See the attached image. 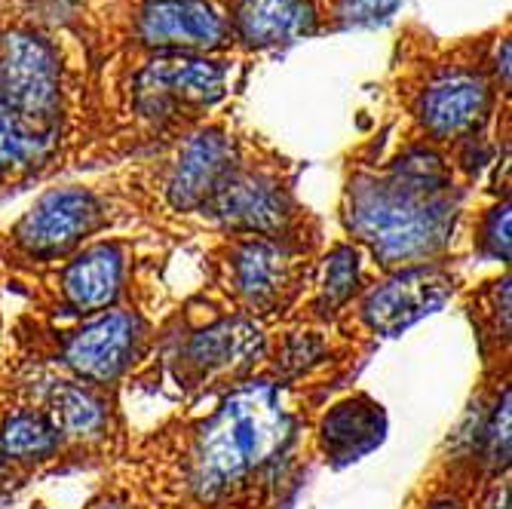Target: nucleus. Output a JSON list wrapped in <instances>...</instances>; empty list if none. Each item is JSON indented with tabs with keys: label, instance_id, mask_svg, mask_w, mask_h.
Returning a JSON list of instances; mask_svg holds the SVG:
<instances>
[{
	"label": "nucleus",
	"instance_id": "18",
	"mask_svg": "<svg viewBox=\"0 0 512 509\" xmlns=\"http://www.w3.org/2000/svg\"><path fill=\"white\" fill-rule=\"evenodd\" d=\"M50 411L56 418V430H65L71 436H92L105 424L102 402L74 384H56L50 390Z\"/></svg>",
	"mask_w": 512,
	"mask_h": 509
},
{
	"label": "nucleus",
	"instance_id": "7",
	"mask_svg": "<svg viewBox=\"0 0 512 509\" xmlns=\"http://www.w3.org/2000/svg\"><path fill=\"white\" fill-rule=\"evenodd\" d=\"M138 31L145 43L172 50H212L224 40L221 16L203 0H151Z\"/></svg>",
	"mask_w": 512,
	"mask_h": 509
},
{
	"label": "nucleus",
	"instance_id": "13",
	"mask_svg": "<svg viewBox=\"0 0 512 509\" xmlns=\"http://www.w3.org/2000/svg\"><path fill=\"white\" fill-rule=\"evenodd\" d=\"M237 25L252 46L292 43L313 31V10L304 0H243Z\"/></svg>",
	"mask_w": 512,
	"mask_h": 509
},
{
	"label": "nucleus",
	"instance_id": "5",
	"mask_svg": "<svg viewBox=\"0 0 512 509\" xmlns=\"http://www.w3.org/2000/svg\"><path fill=\"white\" fill-rule=\"evenodd\" d=\"M451 295V273H445L442 267H411L378 292H371V298L365 301V319L375 332L393 338L424 316L442 310Z\"/></svg>",
	"mask_w": 512,
	"mask_h": 509
},
{
	"label": "nucleus",
	"instance_id": "20",
	"mask_svg": "<svg viewBox=\"0 0 512 509\" xmlns=\"http://www.w3.org/2000/svg\"><path fill=\"white\" fill-rule=\"evenodd\" d=\"M359 276V258L353 249H338L332 252L329 264H325V276H322V307L335 310L338 304H344L356 286Z\"/></svg>",
	"mask_w": 512,
	"mask_h": 509
},
{
	"label": "nucleus",
	"instance_id": "22",
	"mask_svg": "<svg viewBox=\"0 0 512 509\" xmlns=\"http://www.w3.org/2000/svg\"><path fill=\"white\" fill-rule=\"evenodd\" d=\"M485 249L491 258H500L506 261L509 258V209H494L491 221H488V230H485Z\"/></svg>",
	"mask_w": 512,
	"mask_h": 509
},
{
	"label": "nucleus",
	"instance_id": "3",
	"mask_svg": "<svg viewBox=\"0 0 512 509\" xmlns=\"http://www.w3.org/2000/svg\"><path fill=\"white\" fill-rule=\"evenodd\" d=\"M0 102L28 120H50L59 105V65L34 34H10L0 50Z\"/></svg>",
	"mask_w": 512,
	"mask_h": 509
},
{
	"label": "nucleus",
	"instance_id": "15",
	"mask_svg": "<svg viewBox=\"0 0 512 509\" xmlns=\"http://www.w3.org/2000/svg\"><path fill=\"white\" fill-rule=\"evenodd\" d=\"M237 286L252 304H273L292 280L289 255L273 243H246L234 258Z\"/></svg>",
	"mask_w": 512,
	"mask_h": 509
},
{
	"label": "nucleus",
	"instance_id": "26",
	"mask_svg": "<svg viewBox=\"0 0 512 509\" xmlns=\"http://www.w3.org/2000/svg\"><path fill=\"white\" fill-rule=\"evenodd\" d=\"M99 509H123V506H114V503H105V506H99Z\"/></svg>",
	"mask_w": 512,
	"mask_h": 509
},
{
	"label": "nucleus",
	"instance_id": "2",
	"mask_svg": "<svg viewBox=\"0 0 512 509\" xmlns=\"http://www.w3.org/2000/svg\"><path fill=\"white\" fill-rule=\"evenodd\" d=\"M292 421L267 384L230 396L203 427L194 457V485L203 497H218L283 451Z\"/></svg>",
	"mask_w": 512,
	"mask_h": 509
},
{
	"label": "nucleus",
	"instance_id": "19",
	"mask_svg": "<svg viewBox=\"0 0 512 509\" xmlns=\"http://www.w3.org/2000/svg\"><path fill=\"white\" fill-rule=\"evenodd\" d=\"M56 448H59V430L43 414H16V418L7 421L4 433H0V454L16 460L46 457Z\"/></svg>",
	"mask_w": 512,
	"mask_h": 509
},
{
	"label": "nucleus",
	"instance_id": "12",
	"mask_svg": "<svg viewBox=\"0 0 512 509\" xmlns=\"http://www.w3.org/2000/svg\"><path fill=\"white\" fill-rule=\"evenodd\" d=\"M387 421L378 402L368 396H353L322 421V448L335 464H353V460L375 451L384 439Z\"/></svg>",
	"mask_w": 512,
	"mask_h": 509
},
{
	"label": "nucleus",
	"instance_id": "23",
	"mask_svg": "<svg viewBox=\"0 0 512 509\" xmlns=\"http://www.w3.org/2000/svg\"><path fill=\"white\" fill-rule=\"evenodd\" d=\"M491 457L506 460L509 457V393L497 405L494 424H491Z\"/></svg>",
	"mask_w": 512,
	"mask_h": 509
},
{
	"label": "nucleus",
	"instance_id": "17",
	"mask_svg": "<svg viewBox=\"0 0 512 509\" xmlns=\"http://www.w3.org/2000/svg\"><path fill=\"white\" fill-rule=\"evenodd\" d=\"M53 148L50 132H37L28 120L0 102V172H19L37 166Z\"/></svg>",
	"mask_w": 512,
	"mask_h": 509
},
{
	"label": "nucleus",
	"instance_id": "4",
	"mask_svg": "<svg viewBox=\"0 0 512 509\" xmlns=\"http://www.w3.org/2000/svg\"><path fill=\"white\" fill-rule=\"evenodd\" d=\"M99 221L102 203L96 197L80 188H65L34 203V209L22 218L16 230V240L25 252L50 258L77 246L86 234L99 227Z\"/></svg>",
	"mask_w": 512,
	"mask_h": 509
},
{
	"label": "nucleus",
	"instance_id": "11",
	"mask_svg": "<svg viewBox=\"0 0 512 509\" xmlns=\"http://www.w3.org/2000/svg\"><path fill=\"white\" fill-rule=\"evenodd\" d=\"M488 111V86L476 74H445L421 102V117L433 135H460L473 129Z\"/></svg>",
	"mask_w": 512,
	"mask_h": 509
},
{
	"label": "nucleus",
	"instance_id": "14",
	"mask_svg": "<svg viewBox=\"0 0 512 509\" xmlns=\"http://www.w3.org/2000/svg\"><path fill=\"white\" fill-rule=\"evenodd\" d=\"M123 255L117 246H92L86 249L65 273V298L77 310L108 307L120 292Z\"/></svg>",
	"mask_w": 512,
	"mask_h": 509
},
{
	"label": "nucleus",
	"instance_id": "6",
	"mask_svg": "<svg viewBox=\"0 0 512 509\" xmlns=\"http://www.w3.org/2000/svg\"><path fill=\"white\" fill-rule=\"evenodd\" d=\"M224 92V68L206 59H157L138 77V108L151 117L178 105H212Z\"/></svg>",
	"mask_w": 512,
	"mask_h": 509
},
{
	"label": "nucleus",
	"instance_id": "8",
	"mask_svg": "<svg viewBox=\"0 0 512 509\" xmlns=\"http://www.w3.org/2000/svg\"><path fill=\"white\" fill-rule=\"evenodd\" d=\"M234 148L221 132H200L184 145L169 181V203L181 212L197 209L215 197L221 181L230 175Z\"/></svg>",
	"mask_w": 512,
	"mask_h": 509
},
{
	"label": "nucleus",
	"instance_id": "16",
	"mask_svg": "<svg viewBox=\"0 0 512 509\" xmlns=\"http://www.w3.org/2000/svg\"><path fill=\"white\" fill-rule=\"evenodd\" d=\"M261 350V332L252 322L234 319L203 332L191 344V359L203 368H227L252 359Z\"/></svg>",
	"mask_w": 512,
	"mask_h": 509
},
{
	"label": "nucleus",
	"instance_id": "21",
	"mask_svg": "<svg viewBox=\"0 0 512 509\" xmlns=\"http://www.w3.org/2000/svg\"><path fill=\"white\" fill-rule=\"evenodd\" d=\"M402 0H344L341 22L344 25H378L396 13Z\"/></svg>",
	"mask_w": 512,
	"mask_h": 509
},
{
	"label": "nucleus",
	"instance_id": "1",
	"mask_svg": "<svg viewBox=\"0 0 512 509\" xmlns=\"http://www.w3.org/2000/svg\"><path fill=\"white\" fill-rule=\"evenodd\" d=\"M448 175L433 154H414L390 178H362L350 188V230L381 264L424 261L451 234Z\"/></svg>",
	"mask_w": 512,
	"mask_h": 509
},
{
	"label": "nucleus",
	"instance_id": "10",
	"mask_svg": "<svg viewBox=\"0 0 512 509\" xmlns=\"http://www.w3.org/2000/svg\"><path fill=\"white\" fill-rule=\"evenodd\" d=\"M138 341V319L126 313H108L86 326L68 344V362L89 381H114L129 365Z\"/></svg>",
	"mask_w": 512,
	"mask_h": 509
},
{
	"label": "nucleus",
	"instance_id": "9",
	"mask_svg": "<svg viewBox=\"0 0 512 509\" xmlns=\"http://www.w3.org/2000/svg\"><path fill=\"white\" fill-rule=\"evenodd\" d=\"M209 203L224 224L240 227V230H258V234L279 230L292 215L286 194L261 175L230 172Z\"/></svg>",
	"mask_w": 512,
	"mask_h": 509
},
{
	"label": "nucleus",
	"instance_id": "25",
	"mask_svg": "<svg viewBox=\"0 0 512 509\" xmlns=\"http://www.w3.org/2000/svg\"><path fill=\"white\" fill-rule=\"evenodd\" d=\"M433 509H457V506H454V503H436Z\"/></svg>",
	"mask_w": 512,
	"mask_h": 509
},
{
	"label": "nucleus",
	"instance_id": "24",
	"mask_svg": "<svg viewBox=\"0 0 512 509\" xmlns=\"http://www.w3.org/2000/svg\"><path fill=\"white\" fill-rule=\"evenodd\" d=\"M497 68L503 71V80H509V43H503V59H497Z\"/></svg>",
	"mask_w": 512,
	"mask_h": 509
}]
</instances>
